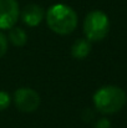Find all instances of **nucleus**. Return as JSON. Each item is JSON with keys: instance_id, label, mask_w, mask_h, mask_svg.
<instances>
[{"instance_id": "nucleus-8", "label": "nucleus", "mask_w": 127, "mask_h": 128, "mask_svg": "<svg viewBox=\"0 0 127 128\" xmlns=\"http://www.w3.org/2000/svg\"><path fill=\"white\" fill-rule=\"evenodd\" d=\"M9 40L15 46H24L28 41V36H26V32L23 29L13 26L9 31Z\"/></svg>"}, {"instance_id": "nucleus-6", "label": "nucleus", "mask_w": 127, "mask_h": 128, "mask_svg": "<svg viewBox=\"0 0 127 128\" xmlns=\"http://www.w3.org/2000/svg\"><path fill=\"white\" fill-rule=\"evenodd\" d=\"M21 19L26 25H29L31 28L38 26L44 19V10L41 6H39L36 4H29L23 9Z\"/></svg>"}, {"instance_id": "nucleus-10", "label": "nucleus", "mask_w": 127, "mask_h": 128, "mask_svg": "<svg viewBox=\"0 0 127 128\" xmlns=\"http://www.w3.org/2000/svg\"><path fill=\"white\" fill-rule=\"evenodd\" d=\"M6 50H8V39L3 32H0V57L5 55Z\"/></svg>"}, {"instance_id": "nucleus-7", "label": "nucleus", "mask_w": 127, "mask_h": 128, "mask_svg": "<svg viewBox=\"0 0 127 128\" xmlns=\"http://www.w3.org/2000/svg\"><path fill=\"white\" fill-rule=\"evenodd\" d=\"M90 52H91V44L86 39L76 40L71 47V54L76 60H84Z\"/></svg>"}, {"instance_id": "nucleus-11", "label": "nucleus", "mask_w": 127, "mask_h": 128, "mask_svg": "<svg viewBox=\"0 0 127 128\" xmlns=\"http://www.w3.org/2000/svg\"><path fill=\"white\" fill-rule=\"evenodd\" d=\"M93 128H111V122L106 118H102L95 124Z\"/></svg>"}, {"instance_id": "nucleus-4", "label": "nucleus", "mask_w": 127, "mask_h": 128, "mask_svg": "<svg viewBox=\"0 0 127 128\" xmlns=\"http://www.w3.org/2000/svg\"><path fill=\"white\" fill-rule=\"evenodd\" d=\"M14 102L18 110L23 112H33L40 106V96L31 88H19L14 93Z\"/></svg>"}, {"instance_id": "nucleus-2", "label": "nucleus", "mask_w": 127, "mask_h": 128, "mask_svg": "<svg viewBox=\"0 0 127 128\" xmlns=\"http://www.w3.org/2000/svg\"><path fill=\"white\" fill-rule=\"evenodd\" d=\"M126 93L117 86H103L93 94L95 107L103 114H112L126 104Z\"/></svg>"}, {"instance_id": "nucleus-5", "label": "nucleus", "mask_w": 127, "mask_h": 128, "mask_svg": "<svg viewBox=\"0 0 127 128\" xmlns=\"http://www.w3.org/2000/svg\"><path fill=\"white\" fill-rule=\"evenodd\" d=\"M19 4L16 0H0V29H11L19 19Z\"/></svg>"}, {"instance_id": "nucleus-1", "label": "nucleus", "mask_w": 127, "mask_h": 128, "mask_svg": "<svg viewBox=\"0 0 127 128\" xmlns=\"http://www.w3.org/2000/svg\"><path fill=\"white\" fill-rule=\"evenodd\" d=\"M46 22L54 32L59 35H67L76 29L77 15L69 5L55 4L46 12Z\"/></svg>"}, {"instance_id": "nucleus-9", "label": "nucleus", "mask_w": 127, "mask_h": 128, "mask_svg": "<svg viewBox=\"0 0 127 128\" xmlns=\"http://www.w3.org/2000/svg\"><path fill=\"white\" fill-rule=\"evenodd\" d=\"M10 104V96L5 91H0V111H4Z\"/></svg>"}, {"instance_id": "nucleus-3", "label": "nucleus", "mask_w": 127, "mask_h": 128, "mask_svg": "<svg viewBox=\"0 0 127 128\" xmlns=\"http://www.w3.org/2000/svg\"><path fill=\"white\" fill-rule=\"evenodd\" d=\"M110 30L108 16L101 10L88 12L84 21V32L88 41H100L106 38Z\"/></svg>"}]
</instances>
